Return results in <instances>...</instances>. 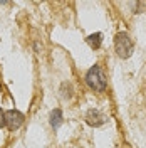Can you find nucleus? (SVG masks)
<instances>
[{
  "label": "nucleus",
  "mask_w": 146,
  "mask_h": 148,
  "mask_svg": "<svg viewBox=\"0 0 146 148\" xmlns=\"http://www.w3.org/2000/svg\"><path fill=\"white\" fill-rule=\"evenodd\" d=\"M84 79H86V84L91 88L92 91H96V92H104V91H106V88H108L106 74H104V71L101 69L99 64L92 66L91 69L86 73Z\"/></svg>",
  "instance_id": "1"
},
{
  "label": "nucleus",
  "mask_w": 146,
  "mask_h": 148,
  "mask_svg": "<svg viewBox=\"0 0 146 148\" xmlns=\"http://www.w3.org/2000/svg\"><path fill=\"white\" fill-rule=\"evenodd\" d=\"M114 49L121 59H128L134 52V40L129 37L128 32H118L114 36Z\"/></svg>",
  "instance_id": "2"
},
{
  "label": "nucleus",
  "mask_w": 146,
  "mask_h": 148,
  "mask_svg": "<svg viewBox=\"0 0 146 148\" xmlns=\"http://www.w3.org/2000/svg\"><path fill=\"white\" fill-rule=\"evenodd\" d=\"M25 121V116L20 113L18 110H7L5 111V126L10 131H15L18 130Z\"/></svg>",
  "instance_id": "3"
},
{
  "label": "nucleus",
  "mask_w": 146,
  "mask_h": 148,
  "mask_svg": "<svg viewBox=\"0 0 146 148\" xmlns=\"http://www.w3.org/2000/svg\"><path fill=\"white\" fill-rule=\"evenodd\" d=\"M84 120H86V123L89 125V126H94V128H98V126H101V125H104L106 121H108V118H106V114L102 113V111L99 110H87L86 111V114H84Z\"/></svg>",
  "instance_id": "4"
},
{
  "label": "nucleus",
  "mask_w": 146,
  "mask_h": 148,
  "mask_svg": "<svg viewBox=\"0 0 146 148\" xmlns=\"http://www.w3.org/2000/svg\"><path fill=\"white\" fill-rule=\"evenodd\" d=\"M62 121H64V116H62V111L59 110V108H55V110L50 111V114H49V123H50L52 128L57 130L62 125Z\"/></svg>",
  "instance_id": "5"
},
{
  "label": "nucleus",
  "mask_w": 146,
  "mask_h": 148,
  "mask_svg": "<svg viewBox=\"0 0 146 148\" xmlns=\"http://www.w3.org/2000/svg\"><path fill=\"white\" fill-rule=\"evenodd\" d=\"M86 42H87V46L91 47V49L98 51V49L102 46V34H101V32H94V34L86 37Z\"/></svg>",
  "instance_id": "6"
},
{
  "label": "nucleus",
  "mask_w": 146,
  "mask_h": 148,
  "mask_svg": "<svg viewBox=\"0 0 146 148\" xmlns=\"http://www.w3.org/2000/svg\"><path fill=\"white\" fill-rule=\"evenodd\" d=\"M61 92H62V98H65V99H71L72 98V84L71 83H62V86H61Z\"/></svg>",
  "instance_id": "7"
},
{
  "label": "nucleus",
  "mask_w": 146,
  "mask_h": 148,
  "mask_svg": "<svg viewBox=\"0 0 146 148\" xmlns=\"http://www.w3.org/2000/svg\"><path fill=\"white\" fill-rule=\"evenodd\" d=\"M5 128V111L0 108V130Z\"/></svg>",
  "instance_id": "8"
}]
</instances>
